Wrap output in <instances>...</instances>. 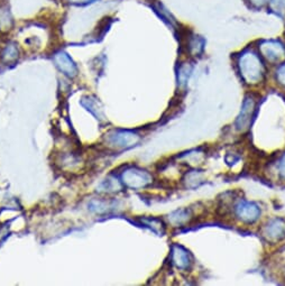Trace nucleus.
Masks as SVG:
<instances>
[{
  "label": "nucleus",
  "mask_w": 285,
  "mask_h": 286,
  "mask_svg": "<svg viewBox=\"0 0 285 286\" xmlns=\"http://www.w3.org/2000/svg\"><path fill=\"white\" fill-rule=\"evenodd\" d=\"M239 70L242 79L248 84H256L264 76V65L256 53L246 52L239 59Z\"/></svg>",
  "instance_id": "nucleus-1"
},
{
  "label": "nucleus",
  "mask_w": 285,
  "mask_h": 286,
  "mask_svg": "<svg viewBox=\"0 0 285 286\" xmlns=\"http://www.w3.org/2000/svg\"><path fill=\"white\" fill-rule=\"evenodd\" d=\"M141 139L137 134L128 130H112L106 135V144L116 150H124V148L133 147Z\"/></svg>",
  "instance_id": "nucleus-2"
},
{
  "label": "nucleus",
  "mask_w": 285,
  "mask_h": 286,
  "mask_svg": "<svg viewBox=\"0 0 285 286\" xmlns=\"http://www.w3.org/2000/svg\"><path fill=\"white\" fill-rule=\"evenodd\" d=\"M123 183L133 190L146 187L152 183V175L138 167H129L123 173Z\"/></svg>",
  "instance_id": "nucleus-3"
},
{
  "label": "nucleus",
  "mask_w": 285,
  "mask_h": 286,
  "mask_svg": "<svg viewBox=\"0 0 285 286\" xmlns=\"http://www.w3.org/2000/svg\"><path fill=\"white\" fill-rule=\"evenodd\" d=\"M260 51L262 55L269 62H279L285 59V49L278 42H264L261 44Z\"/></svg>",
  "instance_id": "nucleus-4"
},
{
  "label": "nucleus",
  "mask_w": 285,
  "mask_h": 286,
  "mask_svg": "<svg viewBox=\"0 0 285 286\" xmlns=\"http://www.w3.org/2000/svg\"><path fill=\"white\" fill-rule=\"evenodd\" d=\"M236 214L237 217L240 219L243 222H254L257 220L258 217H260L261 211L256 204L241 201L237 204L236 207Z\"/></svg>",
  "instance_id": "nucleus-5"
},
{
  "label": "nucleus",
  "mask_w": 285,
  "mask_h": 286,
  "mask_svg": "<svg viewBox=\"0 0 285 286\" xmlns=\"http://www.w3.org/2000/svg\"><path fill=\"white\" fill-rule=\"evenodd\" d=\"M254 111H255V101H254V99L252 98H247L245 102H243L240 115L236 121V126L238 130L245 131L246 129H248V127H250L252 122Z\"/></svg>",
  "instance_id": "nucleus-6"
},
{
  "label": "nucleus",
  "mask_w": 285,
  "mask_h": 286,
  "mask_svg": "<svg viewBox=\"0 0 285 286\" xmlns=\"http://www.w3.org/2000/svg\"><path fill=\"white\" fill-rule=\"evenodd\" d=\"M54 62L56 66L63 72L65 75L70 76V78H73L77 73V69L74 64L73 61L71 60L69 55L64 52H58L54 55Z\"/></svg>",
  "instance_id": "nucleus-7"
},
{
  "label": "nucleus",
  "mask_w": 285,
  "mask_h": 286,
  "mask_svg": "<svg viewBox=\"0 0 285 286\" xmlns=\"http://www.w3.org/2000/svg\"><path fill=\"white\" fill-rule=\"evenodd\" d=\"M264 236L271 242H277L285 237V221L281 219L272 220L264 229Z\"/></svg>",
  "instance_id": "nucleus-8"
},
{
  "label": "nucleus",
  "mask_w": 285,
  "mask_h": 286,
  "mask_svg": "<svg viewBox=\"0 0 285 286\" xmlns=\"http://www.w3.org/2000/svg\"><path fill=\"white\" fill-rule=\"evenodd\" d=\"M172 260L175 266L181 269L188 268L191 263L188 252L178 245H175L172 249Z\"/></svg>",
  "instance_id": "nucleus-9"
},
{
  "label": "nucleus",
  "mask_w": 285,
  "mask_h": 286,
  "mask_svg": "<svg viewBox=\"0 0 285 286\" xmlns=\"http://www.w3.org/2000/svg\"><path fill=\"white\" fill-rule=\"evenodd\" d=\"M18 47L16 46V44L14 43H9L7 44L6 46L4 47V50L2 51V60L3 62L5 63H12L15 62L18 59Z\"/></svg>",
  "instance_id": "nucleus-10"
},
{
  "label": "nucleus",
  "mask_w": 285,
  "mask_h": 286,
  "mask_svg": "<svg viewBox=\"0 0 285 286\" xmlns=\"http://www.w3.org/2000/svg\"><path fill=\"white\" fill-rule=\"evenodd\" d=\"M121 188V184L115 177H108L105 181H102L99 186H98V191L100 192H116Z\"/></svg>",
  "instance_id": "nucleus-11"
},
{
  "label": "nucleus",
  "mask_w": 285,
  "mask_h": 286,
  "mask_svg": "<svg viewBox=\"0 0 285 286\" xmlns=\"http://www.w3.org/2000/svg\"><path fill=\"white\" fill-rule=\"evenodd\" d=\"M13 24L12 16L7 9H0V30L3 32H7L10 29Z\"/></svg>",
  "instance_id": "nucleus-12"
},
{
  "label": "nucleus",
  "mask_w": 285,
  "mask_h": 286,
  "mask_svg": "<svg viewBox=\"0 0 285 286\" xmlns=\"http://www.w3.org/2000/svg\"><path fill=\"white\" fill-rule=\"evenodd\" d=\"M188 219H189V212L184 211V210L175 211L169 217L170 222L175 224V226H178V224H182L183 222L188 221Z\"/></svg>",
  "instance_id": "nucleus-13"
},
{
  "label": "nucleus",
  "mask_w": 285,
  "mask_h": 286,
  "mask_svg": "<svg viewBox=\"0 0 285 286\" xmlns=\"http://www.w3.org/2000/svg\"><path fill=\"white\" fill-rule=\"evenodd\" d=\"M111 208V206L107 201H102V200H92L90 203V209L92 211L98 212V213H102L108 211V209Z\"/></svg>",
  "instance_id": "nucleus-14"
},
{
  "label": "nucleus",
  "mask_w": 285,
  "mask_h": 286,
  "mask_svg": "<svg viewBox=\"0 0 285 286\" xmlns=\"http://www.w3.org/2000/svg\"><path fill=\"white\" fill-rule=\"evenodd\" d=\"M191 72V68L189 65H182L179 70V82L181 85H184L188 82L189 75Z\"/></svg>",
  "instance_id": "nucleus-15"
},
{
  "label": "nucleus",
  "mask_w": 285,
  "mask_h": 286,
  "mask_svg": "<svg viewBox=\"0 0 285 286\" xmlns=\"http://www.w3.org/2000/svg\"><path fill=\"white\" fill-rule=\"evenodd\" d=\"M273 10L278 14H285V0H271Z\"/></svg>",
  "instance_id": "nucleus-16"
},
{
  "label": "nucleus",
  "mask_w": 285,
  "mask_h": 286,
  "mask_svg": "<svg viewBox=\"0 0 285 286\" xmlns=\"http://www.w3.org/2000/svg\"><path fill=\"white\" fill-rule=\"evenodd\" d=\"M276 78L278 80V82L285 86V65H282L281 68L278 69Z\"/></svg>",
  "instance_id": "nucleus-17"
},
{
  "label": "nucleus",
  "mask_w": 285,
  "mask_h": 286,
  "mask_svg": "<svg viewBox=\"0 0 285 286\" xmlns=\"http://www.w3.org/2000/svg\"><path fill=\"white\" fill-rule=\"evenodd\" d=\"M278 171H279V174H281V176L285 178V155L281 158V161H279Z\"/></svg>",
  "instance_id": "nucleus-18"
},
{
  "label": "nucleus",
  "mask_w": 285,
  "mask_h": 286,
  "mask_svg": "<svg viewBox=\"0 0 285 286\" xmlns=\"http://www.w3.org/2000/svg\"><path fill=\"white\" fill-rule=\"evenodd\" d=\"M250 2H251L253 5H255V6L261 7V6H263L264 4H266L267 0H250Z\"/></svg>",
  "instance_id": "nucleus-19"
},
{
  "label": "nucleus",
  "mask_w": 285,
  "mask_h": 286,
  "mask_svg": "<svg viewBox=\"0 0 285 286\" xmlns=\"http://www.w3.org/2000/svg\"><path fill=\"white\" fill-rule=\"evenodd\" d=\"M71 2L74 4H87V3H91L92 0H71Z\"/></svg>",
  "instance_id": "nucleus-20"
}]
</instances>
